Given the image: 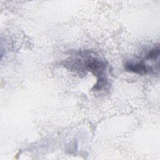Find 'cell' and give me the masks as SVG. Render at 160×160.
I'll use <instances>...</instances> for the list:
<instances>
[{"instance_id": "1", "label": "cell", "mask_w": 160, "mask_h": 160, "mask_svg": "<svg viewBox=\"0 0 160 160\" xmlns=\"http://www.w3.org/2000/svg\"><path fill=\"white\" fill-rule=\"evenodd\" d=\"M125 69L128 71L139 74H146L150 70L149 68L142 61L136 63L128 62L125 64Z\"/></svg>"}, {"instance_id": "2", "label": "cell", "mask_w": 160, "mask_h": 160, "mask_svg": "<svg viewBox=\"0 0 160 160\" xmlns=\"http://www.w3.org/2000/svg\"><path fill=\"white\" fill-rule=\"evenodd\" d=\"M159 55V48L158 46L157 48H154L152 49L146 56L147 59H156Z\"/></svg>"}]
</instances>
